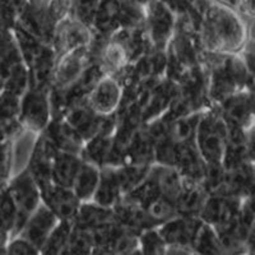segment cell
<instances>
[{
	"label": "cell",
	"mask_w": 255,
	"mask_h": 255,
	"mask_svg": "<svg viewBox=\"0 0 255 255\" xmlns=\"http://www.w3.org/2000/svg\"><path fill=\"white\" fill-rule=\"evenodd\" d=\"M253 24L248 23L235 8L220 0H211L200 13V45L204 51L240 52L250 37Z\"/></svg>",
	"instance_id": "1"
},
{
	"label": "cell",
	"mask_w": 255,
	"mask_h": 255,
	"mask_svg": "<svg viewBox=\"0 0 255 255\" xmlns=\"http://www.w3.org/2000/svg\"><path fill=\"white\" fill-rule=\"evenodd\" d=\"M200 63L206 69L208 99L218 105L243 90H254V68L248 65L241 52L202 51Z\"/></svg>",
	"instance_id": "2"
},
{
	"label": "cell",
	"mask_w": 255,
	"mask_h": 255,
	"mask_svg": "<svg viewBox=\"0 0 255 255\" xmlns=\"http://www.w3.org/2000/svg\"><path fill=\"white\" fill-rule=\"evenodd\" d=\"M18 46L28 68V88H50L56 55L51 44H46L15 26L13 28Z\"/></svg>",
	"instance_id": "3"
},
{
	"label": "cell",
	"mask_w": 255,
	"mask_h": 255,
	"mask_svg": "<svg viewBox=\"0 0 255 255\" xmlns=\"http://www.w3.org/2000/svg\"><path fill=\"white\" fill-rule=\"evenodd\" d=\"M227 138V123L216 106L200 115L195 130L194 144L206 163H222Z\"/></svg>",
	"instance_id": "4"
},
{
	"label": "cell",
	"mask_w": 255,
	"mask_h": 255,
	"mask_svg": "<svg viewBox=\"0 0 255 255\" xmlns=\"http://www.w3.org/2000/svg\"><path fill=\"white\" fill-rule=\"evenodd\" d=\"M0 78L4 90L22 96L28 90V68L13 29H0Z\"/></svg>",
	"instance_id": "5"
},
{
	"label": "cell",
	"mask_w": 255,
	"mask_h": 255,
	"mask_svg": "<svg viewBox=\"0 0 255 255\" xmlns=\"http://www.w3.org/2000/svg\"><path fill=\"white\" fill-rule=\"evenodd\" d=\"M50 88H28L19 99L17 119L23 130L42 133L52 119Z\"/></svg>",
	"instance_id": "6"
},
{
	"label": "cell",
	"mask_w": 255,
	"mask_h": 255,
	"mask_svg": "<svg viewBox=\"0 0 255 255\" xmlns=\"http://www.w3.org/2000/svg\"><path fill=\"white\" fill-rule=\"evenodd\" d=\"M144 5V29L152 49L165 51L174 35L177 14L163 0H149Z\"/></svg>",
	"instance_id": "7"
},
{
	"label": "cell",
	"mask_w": 255,
	"mask_h": 255,
	"mask_svg": "<svg viewBox=\"0 0 255 255\" xmlns=\"http://www.w3.org/2000/svg\"><path fill=\"white\" fill-rule=\"evenodd\" d=\"M200 225L202 220L199 217L181 215L174 216L159 225L157 229L167 245L166 255L194 254L191 245Z\"/></svg>",
	"instance_id": "8"
},
{
	"label": "cell",
	"mask_w": 255,
	"mask_h": 255,
	"mask_svg": "<svg viewBox=\"0 0 255 255\" xmlns=\"http://www.w3.org/2000/svg\"><path fill=\"white\" fill-rule=\"evenodd\" d=\"M6 188L17 207V225L14 231V235H17L28 216L40 206L41 190L26 167L14 176L9 177Z\"/></svg>",
	"instance_id": "9"
},
{
	"label": "cell",
	"mask_w": 255,
	"mask_h": 255,
	"mask_svg": "<svg viewBox=\"0 0 255 255\" xmlns=\"http://www.w3.org/2000/svg\"><path fill=\"white\" fill-rule=\"evenodd\" d=\"M96 60V51L93 46L79 47L58 56L52 72L50 88L63 90L76 81L84 69Z\"/></svg>",
	"instance_id": "10"
},
{
	"label": "cell",
	"mask_w": 255,
	"mask_h": 255,
	"mask_svg": "<svg viewBox=\"0 0 255 255\" xmlns=\"http://www.w3.org/2000/svg\"><path fill=\"white\" fill-rule=\"evenodd\" d=\"M218 109L227 124L241 128L245 130L254 129L255 100L254 90H243L229 96L218 105Z\"/></svg>",
	"instance_id": "11"
},
{
	"label": "cell",
	"mask_w": 255,
	"mask_h": 255,
	"mask_svg": "<svg viewBox=\"0 0 255 255\" xmlns=\"http://www.w3.org/2000/svg\"><path fill=\"white\" fill-rule=\"evenodd\" d=\"M93 38L95 36L90 27L68 14L56 24L51 45L59 56L70 50L91 46Z\"/></svg>",
	"instance_id": "12"
},
{
	"label": "cell",
	"mask_w": 255,
	"mask_h": 255,
	"mask_svg": "<svg viewBox=\"0 0 255 255\" xmlns=\"http://www.w3.org/2000/svg\"><path fill=\"white\" fill-rule=\"evenodd\" d=\"M123 100V86L113 76L104 74L96 82L87 96L90 108L101 116H110L118 111Z\"/></svg>",
	"instance_id": "13"
},
{
	"label": "cell",
	"mask_w": 255,
	"mask_h": 255,
	"mask_svg": "<svg viewBox=\"0 0 255 255\" xmlns=\"http://www.w3.org/2000/svg\"><path fill=\"white\" fill-rule=\"evenodd\" d=\"M243 198L226 194H208L199 218L213 229L226 226L238 218Z\"/></svg>",
	"instance_id": "14"
},
{
	"label": "cell",
	"mask_w": 255,
	"mask_h": 255,
	"mask_svg": "<svg viewBox=\"0 0 255 255\" xmlns=\"http://www.w3.org/2000/svg\"><path fill=\"white\" fill-rule=\"evenodd\" d=\"M56 148L51 144L44 133L36 135L35 144L26 168L33 177L40 190L42 191L51 185V163Z\"/></svg>",
	"instance_id": "15"
},
{
	"label": "cell",
	"mask_w": 255,
	"mask_h": 255,
	"mask_svg": "<svg viewBox=\"0 0 255 255\" xmlns=\"http://www.w3.org/2000/svg\"><path fill=\"white\" fill-rule=\"evenodd\" d=\"M58 222L59 220L56 218V216L41 200L40 206L28 216L17 235L24 238L33 247L41 250L47 236L50 235V232L52 231Z\"/></svg>",
	"instance_id": "16"
},
{
	"label": "cell",
	"mask_w": 255,
	"mask_h": 255,
	"mask_svg": "<svg viewBox=\"0 0 255 255\" xmlns=\"http://www.w3.org/2000/svg\"><path fill=\"white\" fill-rule=\"evenodd\" d=\"M41 200L59 221H73L82 203L72 189L55 184L41 191Z\"/></svg>",
	"instance_id": "17"
},
{
	"label": "cell",
	"mask_w": 255,
	"mask_h": 255,
	"mask_svg": "<svg viewBox=\"0 0 255 255\" xmlns=\"http://www.w3.org/2000/svg\"><path fill=\"white\" fill-rule=\"evenodd\" d=\"M42 133L47 136V139L58 151L72 152L81 156L84 139L63 116L52 118Z\"/></svg>",
	"instance_id": "18"
},
{
	"label": "cell",
	"mask_w": 255,
	"mask_h": 255,
	"mask_svg": "<svg viewBox=\"0 0 255 255\" xmlns=\"http://www.w3.org/2000/svg\"><path fill=\"white\" fill-rule=\"evenodd\" d=\"M122 0H99L91 29L96 40H108L120 28Z\"/></svg>",
	"instance_id": "19"
},
{
	"label": "cell",
	"mask_w": 255,
	"mask_h": 255,
	"mask_svg": "<svg viewBox=\"0 0 255 255\" xmlns=\"http://www.w3.org/2000/svg\"><path fill=\"white\" fill-rule=\"evenodd\" d=\"M254 161H247L226 170V177L221 194L238 198L254 197Z\"/></svg>",
	"instance_id": "20"
},
{
	"label": "cell",
	"mask_w": 255,
	"mask_h": 255,
	"mask_svg": "<svg viewBox=\"0 0 255 255\" xmlns=\"http://www.w3.org/2000/svg\"><path fill=\"white\" fill-rule=\"evenodd\" d=\"M147 179L159 194L175 203V199L183 185V177L176 167L153 162L148 170Z\"/></svg>",
	"instance_id": "21"
},
{
	"label": "cell",
	"mask_w": 255,
	"mask_h": 255,
	"mask_svg": "<svg viewBox=\"0 0 255 255\" xmlns=\"http://www.w3.org/2000/svg\"><path fill=\"white\" fill-rule=\"evenodd\" d=\"M208 193L202 183L183 179V185L175 199L176 215L199 217Z\"/></svg>",
	"instance_id": "22"
},
{
	"label": "cell",
	"mask_w": 255,
	"mask_h": 255,
	"mask_svg": "<svg viewBox=\"0 0 255 255\" xmlns=\"http://www.w3.org/2000/svg\"><path fill=\"white\" fill-rule=\"evenodd\" d=\"M154 162V142L147 134L143 124L133 133L125 148L123 163L152 165Z\"/></svg>",
	"instance_id": "23"
},
{
	"label": "cell",
	"mask_w": 255,
	"mask_h": 255,
	"mask_svg": "<svg viewBox=\"0 0 255 255\" xmlns=\"http://www.w3.org/2000/svg\"><path fill=\"white\" fill-rule=\"evenodd\" d=\"M122 198L123 193L119 183H118V179H116L114 166H102L101 172H100L99 185L96 188L92 202L102 207H106V208L113 209L122 200Z\"/></svg>",
	"instance_id": "24"
},
{
	"label": "cell",
	"mask_w": 255,
	"mask_h": 255,
	"mask_svg": "<svg viewBox=\"0 0 255 255\" xmlns=\"http://www.w3.org/2000/svg\"><path fill=\"white\" fill-rule=\"evenodd\" d=\"M81 163L82 157L79 154L56 149L51 163V183L70 188Z\"/></svg>",
	"instance_id": "25"
},
{
	"label": "cell",
	"mask_w": 255,
	"mask_h": 255,
	"mask_svg": "<svg viewBox=\"0 0 255 255\" xmlns=\"http://www.w3.org/2000/svg\"><path fill=\"white\" fill-rule=\"evenodd\" d=\"M100 172H101L100 166L82 159L81 166H79L78 171H77L76 176L72 181V185H70L73 193L77 195V198L81 202L92 200L96 188L99 185Z\"/></svg>",
	"instance_id": "26"
},
{
	"label": "cell",
	"mask_w": 255,
	"mask_h": 255,
	"mask_svg": "<svg viewBox=\"0 0 255 255\" xmlns=\"http://www.w3.org/2000/svg\"><path fill=\"white\" fill-rule=\"evenodd\" d=\"M113 220V209L102 207L90 200V202H82L81 203L78 212L73 218V226L77 229L93 231L97 227L102 226L104 223L110 222Z\"/></svg>",
	"instance_id": "27"
},
{
	"label": "cell",
	"mask_w": 255,
	"mask_h": 255,
	"mask_svg": "<svg viewBox=\"0 0 255 255\" xmlns=\"http://www.w3.org/2000/svg\"><path fill=\"white\" fill-rule=\"evenodd\" d=\"M113 136L114 133H106V131H101L91 136L90 139L84 142L82 148V159L95 163L100 167L106 165L113 145Z\"/></svg>",
	"instance_id": "28"
},
{
	"label": "cell",
	"mask_w": 255,
	"mask_h": 255,
	"mask_svg": "<svg viewBox=\"0 0 255 255\" xmlns=\"http://www.w3.org/2000/svg\"><path fill=\"white\" fill-rule=\"evenodd\" d=\"M193 252L194 254L200 255H220L225 254L221 244L220 238H218L217 232L211 225L203 222L198 229L197 235H195L194 241H193Z\"/></svg>",
	"instance_id": "29"
},
{
	"label": "cell",
	"mask_w": 255,
	"mask_h": 255,
	"mask_svg": "<svg viewBox=\"0 0 255 255\" xmlns=\"http://www.w3.org/2000/svg\"><path fill=\"white\" fill-rule=\"evenodd\" d=\"M151 165H131V163H122L114 166L116 179L122 189L123 195L128 191L133 190L145 179Z\"/></svg>",
	"instance_id": "30"
},
{
	"label": "cell",
	"mask_w": 255,
	"mask_h": 255,
	"mask_svg": "<svg viewBox=\"0 0 255 255\" xmlns=\"http://www.w3.org/2000/svg\"><path fill=\"white\" fill-rule=\"evenodd\" d=\"M73 231V221H59L41 248L42 255H63Z\"/></svg>",
	"instance_id": "31"
},
{
	"label": "cell",
	"mask_w": 255,
	"mask_h": 255,
	"mask_svg": "<svg viewBox=\"0 0 255 255\" xmlns=\"http://www.w3.org/2000/svg\"><path fill=\"white\" fill-rule=\"evenodd\" d=\"M17 225V207L6 184L0 188V230L8 232L10 238L14 235Z\"/></svg>",
	"instance_id": "32"
},
{
	"label": "cell",
	"mask_w": 255,
	"mask_h": 255,
	"mask_svg": "<svg viewBox=\"0 0 255 255\" xmlns=\"http://www.w3.org/2000/svg\"><path fill=\"white\" fill-rule=\"evenodd\" d=\"M138 250L140 255H166L167 245L158 229L152 227L138 234Z\"/></svg>",
	"instance_id": "33"
},
{
	"label": "cell",
	"mask_w": 255,
	"mask_h": 255,
	"mask_svg": "<svg viewBox=\"0 0 255 255\" xmlns=\"http://www.w3.org/2000/svg\"><path fill=\"white\" fill-rule=\"evenodd\" d=\"M63 255H93V239L91 231L73 226Z\"/></svg>",
	"instance_id": "34"
},
{
	"label": "cell",
	"mask_w": 255,
	"mask_h": 255,
	"mask_svg": "<svg viewBox=\"0 0 255 255\" xmlns=\"http://www.w3.org/2000/svg\"><path fill=\"white\" fill-rule=\"evenodd\" d=\"M97 4L99 0H70L68 14L91 28Z\"/></svg>",
	"instance_id": "35"
},
{
	"label": "cell",
	"mask_w": 255,
	"mask_h": 255,
	"mask_svg": "<svg viewBox=\"0 0 255 255\" xmlns=\"http://www.w3.org/2000/svg\"><path fill=\"white\" fill-rule=\"evenodd\" d=\"M19 99V96L13 95L5 90L0 92V120L17 119Z\"/></svg>",
	"instance_id": "36"
},
{
	"label": "cell",
	"mask_w": 255,
	"mask_h": 255,
	"mask_svg": "<svg viewBox=\"0 0 255 255\" xmlns=\"http://www.w3.org/2000/svg\"><path fill=\"white\" fill-rule=\"evenodd\" d=\"M6 255H41L40 250L19 235L9 239L5 248Z\"/></svg>",
	"instance_id": "37"
},
{
	"label": "cell",
	"mask_w": 255,
	"mask_h": 255,
	"mask_svg": "<svg viewBox=\"0 0 255 255\" xmlns=\"http://www.w3.org/2000/svg\"><path fill=\"white\" fill-rule=\"evenodd\" d=\"M255 0H239L238 10L241 17L247 20L248 23H254L255 17Z\"/></svg>",
	"instance_id": "38"
},
{
	"label": "cell",
	"mask_w": 255,
	"mask_h": 255,
	"mask_svg": "<svg viewBox=\"0 0 255 255\" xmlns=\"http://www.w3.org/2000/svg\"><path fill=\"white\" fill-rule=\"evenodd\" d=\"M185 1H188V3L190 4V5L197 10V12L202 13L204 6H206L211 0H185Z\"/></svg>",
	"instance_id": "39"
},
{
	"label": "cell",
	"mask_w": 255,
	"mask_h": 255,
	"mask_svg": "<svg viewBox=\"0 0 255 255\" xmlns=\"http://www.w3.org/2000/svg\"><path fill=\"white\" fill-rule=\"evenodd\" d=\"M4 90V87H3V81H1V78H0V92H1V91Z\"/></svg>",
	"instance_id": "40"
}]
</instances>
